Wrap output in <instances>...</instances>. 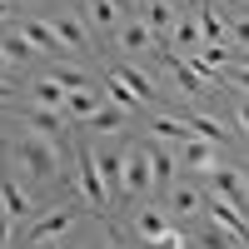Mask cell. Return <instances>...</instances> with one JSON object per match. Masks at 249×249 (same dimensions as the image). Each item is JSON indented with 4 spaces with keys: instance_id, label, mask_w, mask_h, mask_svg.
<instances>
[{
    "instance_id": "2",
    "label": "cell",
    "mask_w": 249,
    "mask_h": 249,
    "mask_svg": "<svg viewBox=\"0 0 249 249\" xmlns=\"http://www.w3.org/2000/svg\"><path fill=\"white\" fill-rule=\"evenodd\" d=\"M175 164H184V170L199 175V179H210V175L219 170V144L204 140V135H184V140L175 144Z\"/></svg>"
},
{
    "instance_id": "5",
    "label": "cell",
    "mask_w": 249,
    "mask_h": 249,
    "mask_svg": "<svg viewBox=\"0 0 249 249\" xmlns=\"http://www.w3.org/2000/svg\"><path fill=\"white\" fill-rule=\"evenodd\" d=\"M204 214H210V219H214V224H219V230L230 234L234 244H249V214L239 210L234 199H224V195H214V190H210V199H204Z\"/></svg>"
},
{
    "instance_id": "21",
    "label": "cell",
    "mask_w": 249,
    "mask_h": 249,
    "mask_svg": "<svg viewBox=\"0 0 249 249\" xmlns=\"http://www.w3.org/2000/svg\"><path fill=\"white\" fill-rule=\"evenodd\" d=\"M179 120L190 124V135H204V140H214L219 150H224V144L234 140V135H230V124H219L214 115H199V110H190V115H179Z\"/></svg>"
},
{
    "instance_id": "19",
    "label": "cell",
    "mask_w": 249,
    "mask_h": 249,
    "mask_svg": "<svg viewBox=\"0 0 249 249\" xmlns=\"http://www.w3.org/2000/svg\"><path fill=\"white\" fill-rule=\"evenodd\" d=\"M120 80H124V85H130L140 100H144V105H155V100H160V90H155V80H150V70H140V65H130V60H124V65H110Z\"/></svg>"
},
{
    "instance_id": "37",
    "label": "cell",
    "mask_w": 249,
    "mask_h": 249,
    "mask_svg": "<svg viewBox=\"0 0 249 249\" xmlns=\"http://www.w3.org/2000/svg\"><path fill=\"white\" fill-rule=\"evenodd\" d=\"M0 110H5V100H0Z\"/></svg>"
},
{
    "instance_id": "23",
    "label": "cell",
    "mask_w": 249,
    "mask_h": 249,
    "mask_svg": "<svg viewBox=\"0 0 249 249\" xmlns=\"http://www.w3.org/2000/svg\"><path fill=\"white\" fill-rule=\"evenodd\" d=\"M195 20H199V30H204V40H219V45H230V25H224V15H219L214 5H204V0H199V10H195Z\"/></svg>"
},
{
    "instance_id": "8",
    "label": "cell",
    "mask_w": 249,
    "mask_h": 249,
    "mask_svg": "<svg viewBox=\"0 0 249 249\" xmlns=\"http://www.w3.org/2000/svg\"><path fill=\"white\" fill-rule=\"evenodd\" d=\"M115 45H120L124 55H160V40H155V30L144 25V15H130V10L120 15V30H115Z\"/></svg>"
},
{
    "instance_id": "22",
    "label": "cell",
    "mask_w": 249,
    "mask_h": 249,
    "mask_svg": "<svg viewBox=\"0 0 249 249\" xmlns=\"http://www.w3.org/2000/svg\"><path fill=\"white\" fill-rule=\"evenodd\" d=\"M105 100H100V90H90V85H80V90H65V115H75V120H90Z\"/></svg>"
},
{
    "instance_id": "32",
    "label": "cell",
    "mask_w": 249,
    "mask_h": 249,
    "mask_svg": "<svg viewBox=\"0 0 249 249\" xmlns=\"http://www.w3.org/2000/svg\"><path fill=\"white\" fill-rule=\"evenodd\" d=\"M10 70H20V65H15V60H10L5 50H0V75H10Z\"/></svg>"
},
{
    "instance_id": "35",
    "label": "cell",
    "mask_w": 249,
    "mask_h": 249,
    "mask_svg": "<svg viewBox=\"0 0 249 249\" xmlns=\"http://www.w3.org/2000/svg\"><path fill=\"white\" fill-rule=\"evenodd\" d=\"M184 5H199V0H184Z\"/></svg>"
},
{
    "instance_id": "7",
    "label": "cell",
    "mask_w": 249,
    "mask_h": 249,
    "mask_svg": "<svg viewBox=\"0 0 249 249\" xmlns=\"http://www.w3.org/2000/svg\"><path fill=\"white\" fill-rule=\"evenodd\" d=\"M204 199H210V184H170L160 204L170 210V219H204Z\"/></svg>"
},
{
    "instance_id": "20",
    "label": "cell",
    "mask_w": 249,
    "mask_h": 249,
    "mask_svg": "<svg viewBox=\"0 0 249 249\" xmlns=\"http://www.w3.org/2000/svg\"><path fill=\"white\" fill-rule=\"evenodd\" d=\"M0 50H5L15 65H30V60H40V50L30 45L25 35H20V25H0Z\"/></svg>"
},
{
    "instance_id": "12",
    "label": "cell",
    "mask_w": 249,
    "mask_h": 249,
    "mask_svg": "<svg viewBox=\"0 0 249 249\" xmlns=\"http://www.w3.org/2000/svg\"><path fill=\"white\" fill-rule=\"evenodd\" d=\"M20 35L30 40V45L45 55V60H55V55H65V40L55 35V25L50 20H20Z\"/></svg>"
},
{
    "instance_id": "24",
    "label": "cell",
    "mask_w": 249,
    "mask_h": 249,
    "mask_svg": "<svg viewBox=\"0 0 249 249\" xmlns=\"http://www.w3.org/2000/svg\"><path fill=\"white\" fill-rule=\"evenodd\" d=\"M150 130H155V140H170V144H179L184 135H190V124H184L179 115H170V110H160V115H150Z\"/></svg>"
},
{
    "instance_id": "31",
    "label": "cell",
    "mask_w": 249,
    "mask_h": 249,
    "mask_svg": "<svg viewBox=\"0 0 249 249\" xmlns=\"http://www.w3.org/2000/svg\"><path fill=\"white\" fill-rule=\"evenodd\" d=\"M230 115H234V130H239V135H249V100H239Z\"/></svg>"
},
{
    "instance_id": "11",
    "label": "cell",
    "mask_w": 249,
    "mask_h": 249,
    "mask_svg": "<svg viewBox=\"0 0 249 249\" xmlns=\"http://www.w3.org/2000/svg\"><path fill=\"white\" fill-rule=\"evenodd\" d=\"M150 184H155L160 199H164V190L175 184V144H170V140H155V144H150Z\"/></svg>"
},
{
    "instance_id": "33",
    "label": "cell",
    "mask_w": 249,
    "mask_h": 249,
    "mask_svg": "<svg viewBox=\"0 0 249 249\" xmlns=\"http://www.w3.org/2000/svg\"><path fill=\"white\" fill-rule=\"evenodd\" d=\"M0 100H5V105L15 100V90H10V80H0Z\"/></svg>"
},
{
    "instance_id": "34",
    "label": "cell",
    "mask_w": 249,
    "mask_h": 249,
    "mask_svg": "<svg viewBox=\"0 0 249 249\" xmlns=\"http://www.w3.org/2000/svg\"><path fill=\"white\" fill-rule=\"evenodd\" d=\"M244 190H249V170H244Z\"/></svg>"
},
{
    "instance_id": "15",
    "label": "cell",
    "mask_w": 249,
    "mask_h": 249,
    "mask_svg": "<svg viewBox=\"0 0 249 249\" xmlns=\"http://www.w3.org/2000/svg\"><path fill=\"white\" fill-rule=\"evenodd\" d=\"M60 115H65V110H50V105H35V110H25V130H35V135H45V140H55L60 150H65V124H60Z\"/></svg>"
},
{
    "instance_id": "30",
    "label": "cell",
    "mask_w": 249,
    "mask_h": 249,
    "mask_svg": "<svg viewBox=\"0 0 249 249\" xmlns=\"http://www.w3.org/2000/svg\"><path fill=\"white\" fill-rule=\"evenodd\" d=\"M10 239H15V214L0 204V244H10Z\"/></svg>"
},
{
    "instance_id": "38",
    "label": "cell",
    "mask_w": 249,
    "mask_h": 249,
    "mask_svg": "<svg viewBox=\"0 0 249 249\" xmlns=\"http://www.w3.org/2000/svg\"><path fill=\"white\" fill-rule=\"evenodd\" d=\"M0 25H5V20H0Z\"/></svg>"
},
{
    "instance_id": "28",
    "label": "cell",
    "mask_w": 249,
    "mask_h": 249,
    "mask_svg": "<svg viewBox=\"0 0 249 249\" xmlns=\"http://www.w3.org/2000/svg\"><path fill=\"white\" fill-rule=\"evenodd\" d=\"M45 75H55L65 90H80V85H85V70H75V65H55V60H50V70H45Z\"/></svg>"
},
{
    "instance_id": "14",
    "label": "cell",
    "mask_w": 249,
    "mask_h": 249,
    "mask_svg": "<svg viewBox=\"0 0 249 249\" xmlns=\"http://www.w3.org/2000/svg\"><path fill=\"white\" fill-rule=\"evenodd\" d=\"M30 195H35V190H30L25 179H15V175L0 179V204H5L15 219H30V214H35V199H30Z\"/></svg>"
},
{
    "instance_id": "6",
    "label": "cell",
    "mask_w": 249,
    "mask_h": 249,
    "mask_svg": "<svg viewBox=\"0 0 249 249\" xmlns=\"http://www.w3.org/2000/svg\"><path fill=\"white\" fill-rule=\"evenodd\" d=\"M75 175H80V195H85L90 210H110V195H105V179H100V164H95L90 144L75 150Z\"/></svg>"
},
{
    "instance_id": "17",
    "label": "cell",
    "mask_w": 249,
    "mask_h": 249,
    "mask_svg": "<svg viewBox=\"0 0 249 249\" xmlns=\"http://www.w3.org/2000/svg\"><path fill=\"white\" fill-rule=\"evenodd\" d=\"M199 45H204L199 20H195V15H179V20H175V30H170V45H164V50H175V55H195Z\"/></svg>"
},
{
    "instance_id": "10",
    "label": "cell",
    "mask_w": 249,
    "mask_h": 249,
    "mask_svg": "<svg viewBox=\"0 0 249 249\" xmlns=\"http://www.w3.org/2000/svg\"><path fill=\"white\" fill-rule=\"evenodd\" d=\"M90 150H95V164H100L110 204H124V150H115V144H90Z\"/></svg>"
},
{
    "instance_id": "26",
    "label": "cell",
    "mask_w": 249,
    "mask_h": 249,
    "mask_svg": "<svg viewBox=\"0 0 249 249\" xmlns=\"http://www.w3.org/2000/svg\"><path fill=\"white\" fill-rule=\"evenodd\" d=\"M105 90H110V100H115L120 110H130V115H135V110H144V100H140L130 85H124V80H120L115 70H105Z\"/></svg>"
},
{
    "instance_id": "36",
    "label": "cell",
    "mask_w": 249,
    "mask_h": 249,
    "mask_svg": "<svg viewBox=\"0 0 249 249\" xmlns=\"http://www.w3.org/2000/svg\"><path fill=\"white\" fill-rule=\"evenodd\" d=\"M230 5H244V0H230Z\"/></svg>"
},
{
    "instance_id": "27",
    "label": "cell",
    "mask_w": 249,
    "mask_h": 249,
    "mask_svg": "<svg viewBox=\"0 0 249 249\" xmlns=\"http://www.w3.org/2000/svg\"><path fill=\"white\" fill-rule=\"evenodd\" d=\"M90 15H95L100 35L115 40V30H120V0H90Z\"/></svg>"
},
{
    "instance_id": "29",
    "label": "cell",
    "mask_w": 249,
    "mask_h": 249,
    "mask_svg": "<svg viewBox=\"0 0 249 249\" xmlns=\"http://www.w3.org/2000/svg\"><path fill=\"white\" fill-rule=\"evenodd\" d=\"M230 40H234V45H244V50H249V15H239L234 25H230Z\"/></svg>"
},
{
    "instance_id": "13",
    "label": "cell",
    "mask_w": 249,
    "mask_h": 249,
    "mask_svg": "<svg viewBox=\"0 0 249 249\" xmlns=\"http://www.w3.org/2000/svg\"><path fill=\"white\" fill-rule=\"evenodd\" d=\"M140 15H144V25L155 30L160 50H164V45H170V30H175V20H179V15H175V0H144V10H140Z\"/></svg>"
},
{
    "instance_id": "18",
    "label": "cell",
    "mask_w": 249,
    "mask_h": 249,
    "mask_svg": "<svg viewBox=\"0 0 249 249\" xmlns=\"http://www.w3.org/2000/svg\"><path fill=\"white\" fill-rule=\"evenodd\" d=\"M124 124H130V110H120L115 100H105V105L85 120V130L90 135H124Z\"/></svg>"
},
{
    "instance_id": "16",
    "label": "cell",
    "mask_w": 249,
    "mask_h": 249,
    "mask_svg": "<svg viewBox=\"0 0 249 249\" xmlns=\"http://www.w3.org/2000/svg\"><path fill=\"white\" fill-rule=\"evenodd\" d=\"M50 25H55V35H60V40H65V50H75V55H90V25H85L80 15H55Z\"/></svg>"
},
{
    "instance_id": "25",
    "label": "cell",
    "mask_w": 249,
    "mask_h": 249,
    "mask_svg": "<svg viewBox=\"0 0 249 249\" xmlns=\"http://www.w3.org/2000/svg\"><path fill=\"white\" fill-rule=\"evenodd\" d=\"M30 95H35V105H50V110H65V85H60L55 75H40L35 85H30Z\"/></svg>"
},
{
    "instance_id": "1",
    "label": "cell",
    "mask_w": 249,
    "mask_h": 249,
    "mask_svg": "<svg viewBox=\"0 0 249 249\" xmlns=\"http://www.w3.org/2000/svg\"><path fill=\"white\" fill-rule=\"evenodd\" d=\"M5 155H10V175L15 179H25L30 190H55L60 184V144L45 140V135H35V130H20L5 140Z\"/></svg>"
},
{
    "instance_id": "9",
    "label": "cell",
    "mask_w": 249,
    "mask_h": 249,
    "mask_svg": "<svg viewBox=\"0 0 249 249\" xmlns=\"http://www.w3.org/2000/svg\"><path fill=\"white\" fill-rule=\"evenodd\" d=\"M160 60H164V70L175 75V90L184 95V100H204L210 95V75H199L184 55H175V50H160Z\"/></svg>"
},
{
    "instance_id": "3",
    "label": "cell",
    "mask_w": 249,
    "mask_h": 249,
    "mask_svg": "<svg viewBox=\"0 0 249 249\" xmlns=\"http://www.w3.org/2000/svg\"><path fill=\"white\" fill-rule=\"evenodd\" d=\"M75 219H80L75 199H65L60 210H50V214H35V219H30V230L20 234V239H25V244H35V249H40V244H55L65 230H75Z\"/></svg>"
},
{
    "instance_id": "4",
    "label": "cell",
    "mask_w": 249,
    "mask_h": 249,
    "mask_svg": "<svg viewBox=\"0 0 249 249\" xmlns=\"http://www.w3.org/2000/svg\"><path fill=\"white\" fill-rule=\"evenodd\" d=\"M144 195H155V184H150V144H130L124 150V204H140Z\"/></svg>"
}]
</instances>
